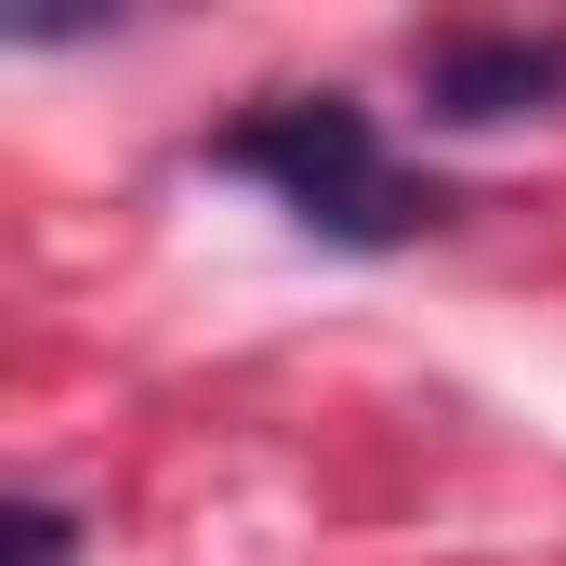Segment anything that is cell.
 <instances>
[{"instance_id":"obj_3","label":"cell","mask_w":566,"mask_h":566,"mask_svg":"<svg viewBox=\"0 0 566 566\" xmlns=\"http://www.w3.org/2000/svg\"><path fill=\"white\" fill-rule=\"evenodd\" d=\"M0 566H80V514L66 501H0Z\"/></svg>"},{"instance_id":"obj_1","label":"cell","mask_w":566,"mask_h":566,"mask_svg":"<svg viewBox=\"0 0 566 566\" xmlns=\"http://www.w3.org/2000/svg\"><path fill=\"white\" fill-rule=\"evenodd\" d=\"M211 171L264 185L290 224H303V238H329V251H409V238L448 224V185L409 171L356 93H264L251 119H224V133H211Z\"/></svg>"},{"instance_id":"obj_2","label":"cell","mask_w":566,"mask_h":566,"mask_svg":"<svg viewBox=\"0 0 566 566\" xmlns=\"http://www.w3.org/2000/svg\"><path fill=\"white\" fill-rule=\"evenodd\" d=\"M566 93V40L554 27H434L422 40V106L448 133H501V119H541Z\"/></svg>"}]
</instances>
